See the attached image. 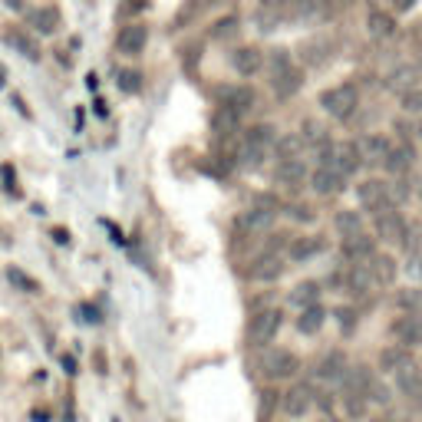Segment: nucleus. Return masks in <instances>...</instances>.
<instances>
[{"label": "nucleus", "instance_id": "f257e3e1", "mask_svg": "<svg viewBox=\"0 0 422 422\" xmlns=\"http://www.w3.org/2000/svg\"><path fill=\"white\" fill-rule=\"evenodd\" d=\"M270 86H274V96L278 99H290L304 86V73L297 67H290V57L284 50L270 53Z\"/></svg>", "mask_w": 422, "mask_h": 422}, {"label": "nucleus", "instance_id": "f03ea898", "mask_svg": "<svg viewBox=\"0 0 422 422\" xmlns=\"http://www.w3.org/2000/svg\"><path fill=\"white\" fill-rule=\"evenodd\" d=\"M320 149H324V152H320V165L336 169L343 178H350V175H356L363 169V159H360L356 142H324Z\"/></svg>", "mask_w": 422, "mask_h": 422}, {"label": "nucleus", "instance_id": "7ed1b4c3", "mask_svg": "<svg viewBox=\"0 0 422 422\" xmlns=\"http://www.w3.org/2000/svg\"><path fill=\"white\" fill-rule=\"evenodd\" d=\"M320 106H324L333 119L343 122V119H350V115L356 113V106H360V93H356V86H350V83H343V86H330V89H324Z\"/></svg>", "mask_w": 422, "mask_h": 422}, {"label": "nucleus", "instance_id": "20e7f679", "mask_svg": "<svg viewBox=\"0 0 422 422\" xmlns=\"http://www.w3.org/2000/svg\"><path fill=\"white\" fill-rule=\"evenodd\" d=\"M270 145H274V125H254L241 139V159L244 165H258Z\"/></svg>", "mask_w": 422, "mask_h": 422}, {"label": "nucleus", "instance_id": "39448f33", "mask_svg": "<svg viewBox=\"0 0 422 422\" xmlns=\"http://www.w3.org/2000/svg\"><path fill=\"white\" fill-rule=\"evenodd\" d=\"M278 330H280V310H270V307L258 310L248 324V343H254V346L270 343L278 336Z\"/></svg>", "mask_w": 422, "mask_h": 422}, {"label": "nucleus", "instance_id": "423d86ee", "mask_svg": "<svg viewBox=\"0 0 422 422\" xmlns=\"http://www.w3.org/2000/svg\"><path fill=\"white\" fill-rule=\"evenodd\" d=\"M261 366L270 380H290V376L300 370V360L290 350H264L261 356Z\"/></svg>", "mask_w": 422, "mask_h": 422}, {"label": "nucleus", "instance_id": "0eeeda50", "mask_svg": "<svg viewBox=\"0 0 422 422\" xmlns=\"http://www.w3.org/2000/svg\"><path fill=\"white\" fill-rule=\"evenodd\" d=\"M373 218H376V234H380V238L389 241V244H406L409 224H406V218L399 211L386 208V211H380V215H373Z\"/></svg>", "mask_w": 422, "mask_h": 422}, {"label": "nucleus", "instance_id": "6e6552de", "mask_svg": "<svg viewBox=\"0 0 422 422\" xmlns=\"http://www.w3.org/2000/svg\"><path fill=\"white\" fill-rule=\"evenodd\" d=\"M280 409H284V416H290V419H300V416L310 413V406H314V389L304 383L290 386L287 393H280Z\"/></svg>", "mask_w": 422, "mask_h": 422}, {"label": "nucleus", "instance_id": "1a4fd4ad", "mask_svg": "<svg viewBox=\"0 0 422 422\" xmlns=\"http://www.w3.org/2000/svg\"><path fill=\"white\" fill-rule=\"evenodd\" d=\"M393 373H396V386H399V389H403L409 399L422 403V370H419V363H416L413 356H406V360L396 366Z\"/></svg>", "mask_w": 422, "mask_h": 422}, {"label": "nucleus", "instance_id": "9d476101", "mask_svg": "<svg viewBox=\"0 0 422 422\" xmlns=\"http://www.w3.org/2000/svg\"><path fill=\"white\" fill-rule=\"evenodd\" d=\"M356 198H360V205H363L366 211H373V215H380V211L393 208V202H389V192H386V182H376V178H370V182L356 185Z\"/></svg>", "mask_w": 422, "mask_h": 422}, {"label": "nucleus", "instance_id": "9b49d317", "mask_svg": "<svg viewBox=\"0 0 422 422\" xmlns=\"http://www.w3.org/2000/svg\"><path fill=\"white\" fill-rule=\"evenodd\" d=\"M278 218V211H274V198H261L258 208L244 211V218H241V228L248 231V234H264V231L274 224Z\"/></svg>", "mask_w": 422, "mask_h": 422}, {"label": "nucleus", "instance_id": "f8f14e48", "mask_svg": "<svg viewBox=\"0 0 422 422\" xmlns=\"http://www.w3.org/2000/svg\"><path fill=\"white\" fill-rule=\"evenodd\" d=\"M413 162H416V149H413V142H396V145H389V155L383 159V169L389 175H406L409 169H413Z\"/></svg>", "mask_w": 422, "mask_h": 422}, {"label": "nucleus", "instance_id": "ddd939ff", "mask_svg": "<svg viewBox=\"0 0 422 422\" xmlns=\"http://www.w3.org/2000/svg\"><path fill=\"white\" fill-rule=\"evenodd\" d=\"M145 43H149V27H145V23H129V27L119 30V40H115L119 53H125V57L142 53Z\"/></svg>", "mask_w": 422, "mask_h": 422}, {"label": "nucleus", "instance_id": "4468645a", "mask_svg": "<svg viewBox=\"0 0 422 422\" xmlns=\"http://www.w3.org/2000/svg\"><path fill=\"white\" fill-rule=\"evenodd\" d=\"M280 274H284V261H280L278 254H268V251H264L248 270V278L258 280V284H270V280H278Z\"/></svg>", "mask_w": 422, "mask_h": 422}, {"label": "nucleus", "instance_id": "2eb2a0df", "mask_svg": "<svg viewBox=\"0 0 422 422\" xmlns=\"http://www.w3.org/2000/svg\"><path fill=\"white\" fill-rule=\"evenodd\" d=\"M343 175L336 172V169H330V165H320L316 172H310V188H314L316 195H336L340 188H343Z\"/></svg>", "mask_w": 422, "mask_h": 422}, {"label": "nucleus", "instance_id": "dca6fc26", "mask_svg": "<svg viewBox=\"0 0 422 422\" xmlns=\"http://www.w3.org/2000/svg\"><path fill=\"white\" fill-rule=\"evenodd\" d=\"M393 333L399 340V346H416L422 343V314H409V316H399L393 324Z\"/></svg>", "mask_w": 422, "mask_h": 422}, {"label": "nucleus", "instance_id": "f3484780", "mask_svg": "<svg viewBox=\"0 0 422 422\" xmlns=\"http://www.w3.org/2000/svg\"><path fill=\"white\" fill-rule=\"evenodd\" d=\"M231 67L238 69L241 76H254L261 67H264V53L258 47H238L231 53Z\"/></svg>", "mask_w": 422, "mask_h": 422}, {"label": "nucleus", "instance_id": "a211bd4d", "mask_svg": "<svg viewBox=\"0 0 422 422\" xmlns=\"http://www.w3.org/2000/svg\"><path fill=\"white\" fill-rule=\"evenodd\" d=\"M389 139H383V135H363L360 142H356V149H360V159L370 165H383V159L389 155Z\"/></svg>", "mask_w": 422, "mask_h": 422}, {"label": "nucleus", "instance_id": "6ab92c4d", "mask_svg": "<svg viewBox=\"0 0 422 422\" xmlns=\"http://www.w3.org/2000/svg\"><path fill=\"white\" fill-rule=\"evenodd\" d=\"M218 96L224 99V106H231L238 115L251 113L254 109V103H258V96H254V89L248 86H234V89H218Z\"/></svg>", "mask_w": 422, "mask_h": 422}, {"label": "nucleus", "instance_id": "aec40b11", "mask_svg": "<svg viewBox=\"0 0 422 422\" xmlns=\"http://www.w3.org/2000/svg\"><path fill=\"white\" fill-rule=\"evenodd\" d=\"M376 254V244L373 238H366L363 231L360 234H350V238H343V258L350 261H370Z\"/></svg>", "mask_w": 422, "mask_h": 422}, {"label": "nucleus", "instance_id": "412c9836", "mask_svg": "<svg viewBox=\"0 0 422 422\" xmlns=\"http://www.w3.org/2000/svg\"><path fill=\"white\" fill-rule=\"evenodd\" d=\"M274 178H278V185H284V188H297V185L307 178V169H304L300 159H280Z\"/></svg>", "mask_w": 422, "mask_h": 422}, {"label": "nucleus", "instance_id": "4be33fe9", "mask_svg": "<svg viewBox=\"0 0 422 422\" xmlns=\"http://www.w3.org/2000/svg\"><path fill=\"white\" fill-rule=\"evenodd\" d=\"M238 125H241V115L231 109V106L221 103L218 109H215V115H211V129L221 135V139H228V135L238 132Z\"/></svg>", "mask_w": 422, "mask_h": 422}, {"label": "nucleus", "instance_id": "5701e85b", "mask_svg": "<svg viewBox=\"0 0 422 422\" xmlns=\"http://www.w3.org/2000/svg\"><path fill=\"white\" fill-rule=\"evenodd\" d=\"M326 248V241L320 238V234H310V238H297L287 244V254L290 261H310L314 254H320V251Z\"/></svg>", "mask_w": 422, "mask_h": 422}, {"label": "nucleus", "instance_id": "b1692460", "mask_svg": "<svg viewBox=\"0 0 422 422\" xmlns=\"http://www.w3.org/2000/svg\"><path fill=\"white\" fill-rule=\"evenodd\" d=\"M366 268H370L376 284H383V287H389L396 280V261L389 254H373V258L366 261Z\"/></svg>", "mask_w": 422, "mask_h": 422}, {"label": "nucleus", "instance_id": "393cba45", "mask_svg": "<svg viewBox=\"0 0 422 422\" xmlns=\"http://www.w3.org/2000/svg\"><path fill=\"white\" fill-rule=\"evenodd\" d=\"M366 30H370V37H376V40L393 37V33H396L393 13H383V10H370V13H366Z\"/></svg>", "mask_w": 422, "mask_h": 422}, {"label": "nucleus", "instance_id": "a878e982", "mask_svg": "<svg viewBox=\"0 0 422 422\" xmlns=\"http://www.w3.org/2000/svg\"><path fill=\"white\" fill-rule=\"evenodd\" d=\"M346 287L353 290L356 297H366L370 294V284H373V274H370V268L366 264H353V268L346 270Z\"/></svg>", "mask_w": 422, "mask_h": 422}, {"label": "nucleus", "instance_id": "bb28decb", "mask_svg": "<svg viewBox=\"0 0 422 422\" xmlns=\"http://www.w3.org/2000/svg\"><path fill=\"white\" fill-rule=\"evenodd\" d=\"M324 320H326V310L320 307V304H310V307H304V314L297 316V330L300 333H307V336H314V333H320Z\"/></svg>", "mask_w": 422, "mask_h": 422}, {"label": "nucleus", "instance_id": "cd10ccee", "mask_svg": "<svg viewBox=\"0 0 422 422\" xmlns=\"http://www.w3.org/2000/svg\"><path fill=\"white\" fill-rule=\"evenodd\" d=\"M343 373H346V356L340 353V350L326 353L324 363L316 366V376H320V380H343Z\"/></svg>", "mask_w": 422, "mask_h": 422}, {"label": "nucleus", "instance_id": "c85d7f7f", "mask_svg": "<svg viewBox=\"0 0 422 422\" xmlns=\"http://www.w3.org/2000/svg\"><path fill=\"white\" fill-rule=\"evenodd\" d=\"M30 23H33V30H40V33H53V30L59 27V10L57 7H40L30 13Z\"/></svg>", "mask_w": 422, "mask_h": 422}, {"label": "nucleus", "instance_id": "c756f323", "mask_svg": "<svg viewBox=\"0 0 422 422\" xmlns=\"http://www.w3.org/2000/svg\"><path fill=\"white\" fill-rule=\"evenodd\" d=\"M316 297H320V284L316 280H300L294 294H290V304L294 307H310V304H316Z\"/></svg>", "mask_w": 422, "mask_h": 422}, {"label": "nucleus", "instance_id": "7c9ffc66", "mask_svg": "<svg viewBox=\"0 0 422 422\" xmlns=\"http://www.w3.org/2000/svg\"><path fill=\"white\" fill-rule=\"evenodd\" d=\"M336 231L343 234V238H350V234H360L363 231V218H360V211H336V218H333Z\"/></svg>", "mask_w": 422, "mask_h": 422}, {"label": "nucleus", "instance_id": "2f4dec72", "mask_svg": "<svg viewBox=\"0 0 422 422\" xmlns=\"http://www.w3.org/2000/svg\"><path fill=\"white\" fill-rule=\"evenodd\" d=\"M416 79H422V69L419 67H399L393 76H389V86H393L396 93H403V89L413 86Z\"/></svg>", "mask_w": 422, "mask_h": 422}, {"label": "nucleus", "instance_id": "473e14b6", "mask_svg": "<svg viewBox=\"0 0 422 422\" xmlns=\"http://www.w3.org/2000/svg\"><path fill=\"white\" fill-rule=\"evenodd\" d=\"M396 304H399L406 314H422V287H403L396 294Z\"/></svg>", "mask_w": 422, "mask_h": 422}, {"label": "nucleus", "instance_id": "72a5a7b5", "mask_svg": "<svg viewBox=\"0 0 422 422\" xmlns=\"http://www.w3.org/2000/svg\"><path fill=\"white\" fill-rule=\"evenodd\" d=\"M280 403V393L278 389H261V399H258V422H270L274 409Z\"/></svg>", "mask_w": 422, "mask_h": 422}, {"label": "nucleus", "instance_id": "f704fd0d", "mask_svg": "<svg viewBox=\"0 0 422 422\" xmlns=\"http://www.w3.org/2000/svg\"><path fill=\"white\" fill-rule=\"evenodd\" d=\"M304 139L300 135H284V139H274V149H278V159H297L300 149H304Z\"/></svg>", "mask_w": 422, "mask_h": 422}, {"label": "nucleus", "instance_id": "c9c22d12", "mask_svg": "<svg viewBox=\"0 0 422 422\" xmlns=\"http://www.w3.org/2000/svg\"><path fill=\"white\" fill-rule=\"evenodd\" d=\"M406 356H409V350H406V346H386L383 353H380V370H386V373H393L396 366L403 363Z\"/></svg>", "mask_w": 422, "mask_h": 422}, {"label": "nucleus", "instance_id": "e433bc0d", "mask_svg": "<svg viewBox=\"0 0 422 422\" xmlns=\"http://www.w3.org/2000/svg\"><path fill=\"white\" fill-rule=\"evenodd\" d=\"M7 278H10V284H13V287H20L23 294H40V284L30 278V274H23L20 268H7Z\"/></svg>", "mask_w": 422, "mask_h": 422}, {"label": "nucleus", "instance_id": "4c0bfd02", "mask_svg": "<svg viewBox=\"0 0 422 422\" xmlns=\"http://www.w3.org/2000/svg\"><path fill=\"white\" fill-rule=\"evenodd\" d=\"M399 96H403V109H406V113H422V79H416L413 86L403 89Z\"/></svg>", "mask_w": 422, "mask_h": 422}, {"label": "nucleus", "instance_id": "58836bf2", "mask_svg": "<svg viewBox=\"0 0 422 422\" xmlns=\"http://www.w3.org/2000/svg\"><path fill=\"white\" fill-rule=\"evenodd\" d=\"M366 403H370V399H366L363 393H353V389H346L343 406H346V413L353 416V419H363V416H366Z\"/></svg>", "mask_w": 422, "mask_h": 422}, {"label": "nucleus", "instance_id": "ea45409f", "mask_svg": "<svg viewBox=\"0 0 422 422\" xmlns=\"http://www.w3.org/2000/svg\"><path fill=\"white\" fill-rule=\"evenodd\" d=\"M238 17H224V20H218L215 23V30H211V40H228V37H234L238 33Z\"/></svg>", "mask_w": 422, "mask_h": 422}, {"label": "nucleus", "instance_id": "a19ab883", "mask_svg": "<svg viewBox=\"0 0 422 422\" xmlns=\"http://www.w3.org/2000/svg\"><path fill=\"white\" fill-rule=\"evenodd\" d=\"M7 40H10V43H13V47H20V50H23V57H27V59H37V57H40V53H37V47H33V40H30V37H23L20 30H13V33H7Z\"/></svg>", "mask_w": 422, "mask_h": 422}, {"label": "nucleus", "instance_id": "79ce46f5", "mask_svg": "<svg viewBox=\"0 0 422 422\" xmlns=\"http://www.w3.org/2000/svg\"><path fill=\"white\" fill-rule=\"evenodd\" d=\"M287 7H294L300 17H314V13H320L326 7V0H290Z\"/></svg>", "mask_w": 422, "mask_h": 422}, {"label": "nucleus", "instance_id": "37998d69", "mask_svg": "<svg viewBox=\"0 0 422 422\" xmlns=\"http://www.w3.org/2000/svg\"><path fill=\"white\" fill-rule=\"evenodd\" d=\"M119 89H122V93H139V89H142V76H139L135 69H122V73H119Z\"/></svg>", "mask_w": 422, "mask_h": 422}, {"label": "nucleus", "instance_id": "c03bdc74", "mask_svg": "<svg viewBox=\"0 0 422 422\" xmlns=\"http://www.w3.org/2000/svg\"><path fill=\"white\" fill-rule=\"evenodd\" d=\"M300 139H304V142H320V145H324L326 142V129L320 122H314V119H307V122H304V135H300Z\"/></svg>", "mask_w": 422, "mask_h": 422}, {"label": "nucleus", "instance_id": "a18cd8bd", "mask_svg": "<svg viewBox=\"0 0 422 422\" xmlns=\"http://www.w3.org/2000/svg\"><path fill=\"white\" fill-rule=\"evenodd\" d=\"M336 320H340V330H343V333H353V326H356V310L340 307V310H336Z\"/></svg>", "mask_w": 422, "mask_h": 422}, {"label": "nucleus", "instance_id": "49530a36", "mask_svg": "<svg viewBox=\"0 0 422 422\" xmlns=\"http://www.w3.org/2000/svg\"><path fill=\"white\" fill-rule=\"evenodd\" d=\"M76 314H79V320H83V324H99V320H103V316H99V310L93 307V304H79Z\"/></svg>", "mask_w": 422, "mask_h": 422}, {"label": "nucleus", "instance_id": "de8ad7c7", "mask_svg": "<svg viewBox=\"0 0 422 422\" xmlns=\"http://www.w3.org/2000/svg\"><path fill=\"white\" fill-rule=\"evenodd\" d=\"M304 50H307L304 59H307L310 67H314V63H324V47H304Z\"/></svg>", "mask_w": 422, "mask_h": 422}, {"label": "nucleus", "instance_id": "09e8293b", "mask_svg": "<svg viewBox=\"0 0 422 422\" xmlns=\"http://www.w3.org/2000/svg\"><path fill=\"white\" fill-rule=\"evenodd\" d=\"M294 218L297 221H314V211H310L307 205H297V208H294Z\"/></svg>", "mask_w": 422, "mask_h": 422}, {"label": "nucleus", "instance_id": "8fccbe9b", "mask_svg": "<svg viewBox=\"0 0 422 422\" xmlns=\"http://www.w3.org/2000/svg\"><path fill=\"white\" fill-rule=\"evenodd\" d=\"M59 363H63V370H67L69 376H76V360H73V356L63 353V356H59Z\"/></svg>", "mask_w": 422, "mask_h": 422}, {"label": "nucleus", "instance_id": "3c124183", "mask_svg": "<svg viewBox=\"0 0 422 422\" xmlns=\"http://www.w3.org/2000/svg\"><path fill=\"white\" fill-rule=\"evenodd\" d=\"M53 241H57V244H69V231L53 228Z\"/></svg>", "mask_w": 422, "mask_h": 422}, {"label": "nucleus", "instance_id": "603ef678", "mask_svg": "<svg viewBox=\"0 0 422 422\" xmlns=\"http://www.w3.org/2000/svg\"><path fill=\"white\" fill-rule=\"evenodd\" d=\"M30 419H33V422H47V419H50V413H47V409H37V413L30 416Z\"/></svg>", "mask_w": 422, "mask_h": 422}, {"label": "nucleus", "instance_id": "864d4df0", "mask_svg": "<svg viewBox=\"0 0 422 422\" xmlns=\"http://www.w3.org/2000/svg\"><path fill=\"white\" fill-rule=\"evenodd\" d=\"M413 4H416V0H393V7H396V10H409Z\"/></svg>", "mask_w": 422, "mask_h": 422}, {"label": "nucleus", "instance_id": "5fc2aeb1", "mask_svg": "<svg viewBox=\"0 0 422 422\" xmlns=\"http://www.w3.org/2000/svg\"><path fill=\"white\" fill-rule=\"evenodd\" d=\"M370 422H386V419H370Z\"/></svg>", "mask_w": 422, "mask_h": 422}, {"label": "nucleus", "instance_id": "6e6d98bb", "mask_svg": "<svg viewBox=\"0 0 422 422\" xmlns=\"http://www.w3.org/2000/svg\"><path fill=\"white\" fill-rule=\"evenodd\" d=\"M419 195H422V182H419Z\"/></svg>", "mask_w": 422, "mask_h": 422}, {"label": "nucleus", "instance_id": "4d7b16f0", "mask_svg": "<svg viewBox=\"0 0 422 422\" xmlns=\"http://www.w3.org/2000/svg\"><path fill=\"white\" fill-rule=\"evenodd\" d=\"M419 135H422V122H419Z\"/></svg>", "mask_w": 422, "mask_h": 422}]
</instances>
